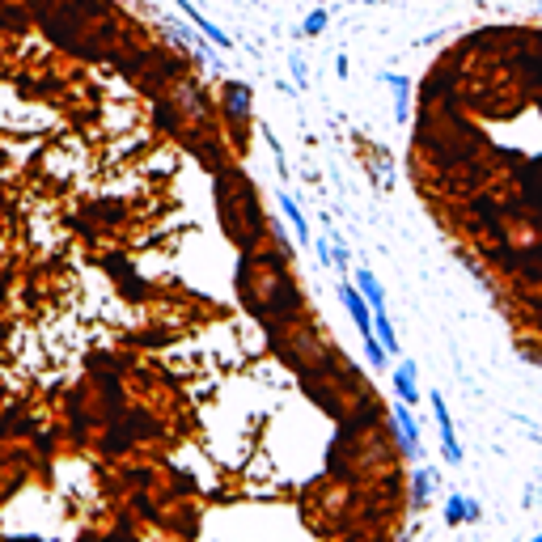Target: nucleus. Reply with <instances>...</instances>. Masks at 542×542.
Wrapping results in <instances>:
<instances>
[{
	"label": "nucleus",
	"instance_id": "obj_2",
	"mask_svg": "<svg viewBox=\"0 0 542 542\" xmlns=\"http://www.w3.org/2000/svg\"><path fill=\"white\" fill-rule=\"evenodd\" d=\"M432 420L441 428V445H445V458L449 462H462V445H458V437H453V420H449V406L441 394H432Z\"/></svg>",
	"mask_w": 542,
	"mask_h": 542
},
{
	"label": "nucleus",
	"instance_id": "obj_14",
	"mask_svg": "<svg viewBox=\"0 0 542 542\" xmlns=\"http://www.w3.org/2000/svg\"><path fill=\"white\" fill-rule=\"evenodd\" d=\"M292 77H297V81H301V85H306V64H301V59H297V56H292Z\"/></svg>",
	"mask_w": 542,
	"mask_h": 542
},
{
	"label": "nucleus",
	"instance_id": "obj_13",
	"mask_svg": "<svg viewBox=\"0 0 542 542\" xmlns=\"http://www.w3.org/2000/svg\"><path fill=\"white\" fill-rule=\"evenodd\" d=\"M327 21H330V13H327V9H318V13H310V18H306L301 35H322V30H327Z\"/></svg>",
	"mask_w": 542,
	"mask_h": 542
},
{
	"label": "nucleus",
	"instance_id": "obj_1",
	"mask_svg": "<svg viewBox=\"0 0 542 542\" xmlns=\"http://www.w3.org/2000/svg\"><path fill=\"white\" fill-rule=\"evenodd\" d=\"M174 4H178V9H182V13H187V21H191L195 30L204 35V43H213V47H221V51H229V47H233V39H229V35H225V30H221L216 21H208V18H204V13L195 9L191 0H174Z\"/></svg>",
	"mask_w": 542,
	"mask_h": 542
},
{
	"label": "nucleus",
	"instance_id": "obj_6",
	"mask_svg": "<svg viewBox=\"0 0 542 542\" xmlns=\"http://www.w3.org/2000/svg\"><path fill=\"white\" fill-rule=\"evenodd\" d=\"M382 85L394 89V119L406 123V115H411V106H406V97H411V81L399 77V73H382Z\"/></svg>",
	"mask_w": 542,
	"mask_h": 542
},
{
	"label": "nucleus",
	"instance_id": "obj_15",
	"mask_svg": "<svg viewBox=\"0 0 542 542\" xmlns=\"http://www.w3.org/2000/svg\"><path fill=\"white\" fill-rule=\"evenodd\" d=\"M530 542H542V534H534V538H530Z\"/></svg>",
	"mask_w": 542,
	"mask_h": 542
},
{
	"label": "nucleus",
	"instance_id": "obj_11",
	"mask_svg": "<svg viewBox=\"0 0 542 542\" xmlns=\"http://www.w3.org/2000/svg\"><path fill=\"white\" fill-rule=\"evenodd\" d=\"M373 335H377V344L390 352H399V339H394V322L386 318V310H373Z\"/></svg>",
	"mask_w": 542,
	"mask_h": 542
},
{
	"label": "nucleus",
	"instance_id": "obj_7",
	"mask_svg": "<svg viewBox=\"0 0 542 542\" xmlns=\"http://www.w3.org/2000/svg\"><path fill=\"white\" fill-rule=\"evenodd\" d=\"M394 390H399V399H403L406 406L420 403V386H415V365H411V360H403V365L394 368Z\"/></svg>",
	"mask_w": 542,
	"mask_h": 542
},
{
	"label": "nucleus",
	"instance_id": "obj_5",
	"mask_svg": "<svg viewBox=\"0 0 542 542\" xmlns=\"http://www.w3.org/2000/svg\"><path fill=\"white\" fill-rule=\"evenodd\" d=\"M356 292L365 297L373 310H386V289H382V280H377L373 271H365V267L356 271Z\"/></svg>",
	"mask_w": 542,
	"mask_h": 542
},
{
	"label": "nucleus",
	"instance_id": "obj_10",
	"mask_svg": "<svg viewBox=\"0 0 542 542\" xmlns=\"http://www.w3.org/2000/svg\"><path fill=\"white\" fill-rule=\"evenodd\" d=\"M445 522L458 525V522H479V504L466 500V496H449L445 500Z\"/></svg>",
	"mask_w": 542,
	"mask_h": 542
},
{
	"label": "nucleus",
	"instance_id": "obj_12",
	"mask_svg": "<svg viewBox=\"0 0 542 542\" xmlns=\"http://www.w3.org/2000/svg\"><path fill=\"white\" fill-rule=\"evenodd\" d=\"M428 492H432V470H411V504L424 508Z\"/></svg>",
	"mask_w": 542,
	"mask_h": 542
},
{
	"label": "nucleus",
	"instance_id": "obj_16",
	"mask_svg": "<svg viewBox=\"0 0 542 542\" xmlns=\"http://www.w3.org/2000/svg\"><path fill=\"white\" fill-rule=\"evenodd\" d=\"M403 542H406V538H403Z\"/></svg>",
	"mask_w": 542,
	"mask_h": 542
},
{
	"label": "nucleus",
	"instance_id": "obj_8",
	"mask_svg": "<svg viewBox=\"0 0 542 542\" xmlns=\"http://www.w3.org/2000/svg\"><path fill=\"white\" fill-rule=\"evenodd\" d=\"M225 111L233 119H246L251 115V85H242V81H229L225 85Z\"/></svg>",
	"mask_w": 542,
	"mask_h": 542
},
{
	"label": "nucleus",
	"instance_id": "obj_4",
	"mask_svg": "<svg viewBox=\"0 0 542 542\" xmlns=\"http://www.w3.org/2000/svg\"><path fill=\"white\" fill-rule=\"evenodd\" d=\"M394 420H399V449H403L406 458L415 462L420 458V428H415V415H411V406H394Z\"/></svg>",
	"mask_w": 542,
	"mask_h": 542
},
{
	"label": "nucleus",
	"instance_id": "obj_9",
	"mask_svg": "<svg viewBox=\"0 0 542 542\" xmlns=\"http://www.w3.org/2000/svg\"><path fill=\"white\" fill-rule=\"evenodd\" d=\"M275 204H280V213L289 216V225L297 229V237H301V242H310V221H306V213L297 208V199L280 191V195H275Z\"/></svg>",
	"mask_w": 542,
	"mask_h": 542
},
{
	"label": "nucleus",
	"instance_id": "obj_3",
	"mask_svg": "<svg viewBox=\"0 0 542 542\" xmlns=\"http://www.w3.org/2000/svg\"><path fill=\"white\" fill-rule=\"evenodd\" d=\"M339 297H344V306H348L352 322H356V330H360V339H377V335H373V314H368V301L356 292V284H344V289H339Z\"/></svg>",
	"mask_w": 542,
	"mask_h": 542
}]
</instances>
